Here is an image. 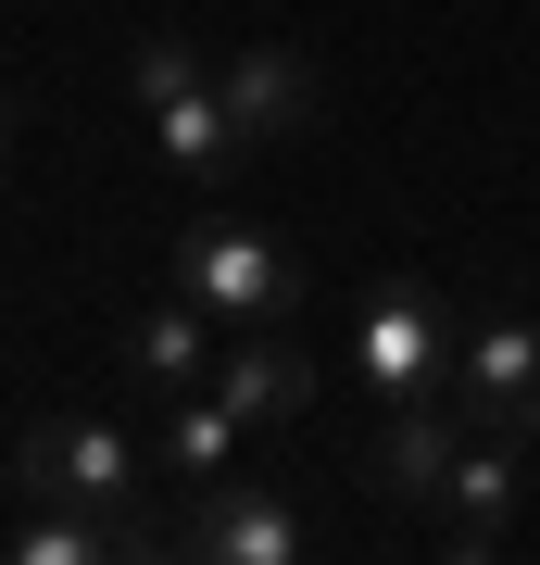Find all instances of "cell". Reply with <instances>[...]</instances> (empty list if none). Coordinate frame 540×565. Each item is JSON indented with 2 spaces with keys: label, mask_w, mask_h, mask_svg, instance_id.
Wrapping results in <instances>:
<instances>
[{
  "label": "cell",
  "mask_w": 540,
  "mask_h": 565,
  "mask_svg": "<svg viewBox=\"0 0 540 565\" xmlns=\"http://www.w3.org/2000/svg\"><path fill=\"white\" fill-rule=\"evenodd\" d=\"M177 289L214 327H289L301 315V252L277 239V226H252V214H201L177 239Z\"/></svg>",
  "instance_id": "6da1fadb"
},
{
  "label": "cell",
  "mask_w": 540,
  "mask_h": 565,
  "mask_svg": "<svg viewBox=\"0 0 540 565\" xmlns=\"http://www.w3.org/2000/svg\"><path fill=\"white\" fill-rule=\"evenodd\" d=\"M13 490H25V503H100V515H139L151 452L126 440V427H100V415H39V427L13 440Z\"/></svg>",
  "instance_id": "7a4b0ae2"
},
{
  "label": "cell",
  "mask_w": 540,
  "mask_h": 565,
  "mask_svg": "<svg viewBox=\"0 0 540 565\" xmlns=\"http://www.w3.org/2000/svg\"><path fill=\"white\" fill-rule=\"evenodd\" d=\"M453 340H465V327L441 315V289L390 277L378 302L352 315V377L378 390V403H441V390H453Z\"/></svg>",
  "instance_id": "3957f363"
},
{
  "label": "cell",
  "mask_w": 540,
  "mask_h": 565,
  "mask_svg": "<svg viewBox=\"0 0 540 565\" xmlns=\"http://www.w3.org/2000/svg\"><path fill=\"white\" fill-rule=\"evenodd\" d=\"M177 553H201V565H301L315 553V515L289 503V490H264V478H201L189 490V515H177Z\"/></svg>",
  "instance_id": "277c9868"
},
{
  "label": "cell",
  "mask_w": 540,
  "mask_h": 565,
  "mask_svg": "<svg viewBox=\"0 0 540 565\" xmlns=\"http://www.w3.org/2000/svg\"><path fill=\"white\" fill-rule=\"evenodd\" d=\"M453 403L502 427V440H540V315H478L453 340Z\"/></svg>",
  "instance_id": "5b68a950"
},
{
  "label": "cell",
  "mask_w": 540,
  "mask_h": 565,
  "mask_svg": "<svg viewBox=\"0 0 540 565\" xmlns=\"http://www.w3.org/2000/svg\"><path fill=\"white\" fill-rule=\"evenodd\" d=\"M465 440H478V415H465L453 390H441V403H390L352 478L378 490V503H441V478H453V452H465Z\"/></svg>",
  "instance_id": "8992f818"
},
{
  "label": "cell",
  "mask_w": 540,
  "mask_h": 565,
  "mask_svg": "<svg viewBox=\"0 0 540 565\" xmlns=\"http://www.w3.org/2000/svg\"><path fill=\"white\" fill-rule=\"evenodd\" d=\"M528 440H502V427H478V440L453 452V478H441V553L465 565H490L502 541H516V490H528Z\"/></svg>",
  "instance_id": "52a82bcc"
},
{
  "label": "cell",
  "mask_w": 540,
  "mask_h": 565,
  "mask_svg": "<svg viewBox=\"0 0 540 565\" xmlns=\"http://www.w3.org/2000/svg\"><path fill=\"white\" fill-rule=\"evenodd\" d=\"M201 390H214L240 427H301V415H315V364H301L277 327H226V352H214Z\"/></svg>",
  "instance_id": "ba28073f"
},
{
  "label": "cell",
  "mask_w": 540,
  "mask_h": 565,
  "mask_svg": "<svg viewBox=\"0 0 540 565\" xmlns=\"http://www.w3.org/2000/svg\"><path fill=\"white\" fill-rule=\"evenodd\" d=\"M214 352H226V327L201 315L189 289H163V302H139V315L114 327V364H126L139 390H201V377H214Z\"/></svg>",
  "instance_id": "9c48e42d"
},
{
  "label": "cell",
  "mask_w": 540,
  "mask_h": 565,
  "mask_svg": "<svg viewBox=\"0 0 540 565\" xmlns=\"http://www.w3.org/2000/svg\"><path fill=\"white\" fill-rule=\"evenodd\" d=\"M214 88H226V114H240V139H301L315 126V63H301L289 39H252V51H226L214 63Z\"/></svg>",
  "instance_id": "30bf717a"
},
{
  "label": "cell",
  "mask_w": 540,
  "mask_h": 565,
  "mask_svg": "<svg viewBox=\"0 0 540 565\" xmlns=\"http://www.w3.org/2000/svg\"><path fill=\"white\" fill-rule=\"evenodd\" d=\"M139 553H163L151 503H139V515H100V503H25V527H13V565H139Z\"/></svg>",
  "instance_id": "8fae6325"
},
{
  "label": "cell",
  "mask_w": 540,
  "mask_h": 565,
  "mask_svg": "<svg viewBox=\"0 0 540 565\" xmlns=\"http://www.w3.org/2000/svg\"><path fill=\"white\" fill-rule=\"evenodd\" d=\"M151 151H163V177H226L252 139H240V114H226V88H214V63H201L189 88H163L151 102Z\"/></svg>",
  "instance_id": "7c38bea8"
},
{
  "label": "cell",
  "mask_w": 540,
  "mask_h": 565,
  "mask_svg": "<svg viewBox=\"0 0 540 565\" xmlns=\"http://www.w3.org/2000/svg\"><path fill=\"white\" fill-rule=\"evenodd\" d=\"M240 440H252V427L240 415H226L214 403V390H163V440H151V478H226V465H240Z\"/></svg>",
  "instance_id": "4fadbf2b"
}]
</instances>
